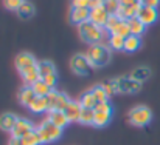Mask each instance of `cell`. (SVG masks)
Returning <instances> with one entry per match:
<instances>
[{"label": "cell", "mask_w": 160, "mask_h": 145, "mask_svg": "<svg viewBox=\"0 0 160 145\" xmlns=\"http://www.w3.org/2000/svg\"><path fill=\"white\" fill-rule=\"evenodd\" d=\"M115 82H117L118 93H123V94H132L142 90V82L134 80L131 76H118L115 77Z\"/></svg>", "instance_id": "cell-6"}, {"label": "cell", "mask_w": 160, "mask_h": 145, "mask_svg": "<svg viewBox=\"0 0 160 145\" xmlns=\"http://www.w3.org/2000/svg\"><path fill=\"white\" fill-rule=\"evenodd\" d=\"M140 3L143 6H151V8H157L160 5V0H140Z\"/></svg>", "instance_id": "cell-40"}, {"label": "cell", "mask_w": 160, "mask_h": 145, "mask_svg": "<svg viewBox=\"0 0 160 145\" xmlns=\"http://www.w3.org/2000/svg\"><path fill=\"white\" fill-rule=\"evenodd\" d=\"M79 103L82 105V108H95V105H97V99H95V96H93L92 90L82 93V96H81V99H79Z\"/></svg>", "instance_id": "cell-28"}, {"label": "cell", "mask_w": 160, "mask_h": 145, "mask_svg": "<svg viewBox=\"0 0 160 145\" xmlns=\"http://www.w3.org/2000/svg\"><path fill=\"white\" fill-rule=\"evenodd\" d=\"M137 17L148 26V25H152L157 22L159 19V11L157 8H151V6H142V9L138 11Z\"/></svg>", "instance_id": "cell-10"}, {"label": "cell", "mask_w": 160, "mask_h": 145, "mask_svg": "<svg viewBox=\"0 0 160 145\" xmlns=\"http://www.w3.org/2000/svg\"><path fill=\"white\" fill-rule=\"evenodd\" d=\"M103 6L107 9V12H109L110 16H113V14H117L118 9H120V0H104V2H103Z\"/></svg>", "instance_id": "cell-34"}, {"label": "cell", "mask_w": 160, "mask_h": 145, "mask_svg": "<svg viewBox=\"0 0 160 145\" xmlns=\"http://www.w3.org/2000/svg\"><path fill=\"white\" fill-rule=\"evenodd\" d=\"M68 19L73 25H81L90 19V9L89 8H72Z\"/></svg>", "instance_id": "cell-11"}, {"label": "cell", "mask_w": 160, "mask_h": 145, "mask_svg": "<svg viewBox=\"0 0 160 145\" xmlns=\"http://www.w3.org/2000/svg\"><path fill=\"white\" fill-rule=\"evenodd\" d=\"M112 120V113H104V111H95V119H93V127L103 128Z\"/></svg>", "instance_id": "cell-22"}, {"label": "cell", "mask_w": 160, "mask_h": 145, "mask_svg": "<svg viewBox=\"0 0 160 145\" xmlns=\"http://www.w3.org/2000/svg\"><path fill=\"white\" fill-rule=\"evenodd\" d=\"M128 25H129V29H131V34L132 36H138L142 37V34L146 31V25L138 19V17H132L128 20Z\"/></svg>", "instance_id": "cell-20"}, {"label": "cell", "mask_w": 160, "mask_h": 145, "mask_svg": "<svg viewBox=\"0 0 160 145\" xmlns=\"http://www.w3.org/2000/svg\"><path fill=\"white\" fill-rule=\"evenodd\" d=\"M34 99H36V93L33 91V88L30 85H23V87L19 88V91H17V100H19L20 105L30 106Z\"/></svg>", "instance_id": "cell-14"}, {"label": "cell", "mask_w": 160, "mask_h": 145, "mask_svg": "<svg viewBox=\"0 0 160 145\" xmlns=\"http://www.w3.org/2000/svg\"><path fill=\"white\" fill-rule=\"evenodd\" d=\"M70 70L75 74H78V76H87L90 73V70H92V65H90V62H89L86 54L78 52V54H75L70 59Z\"/></svg>", "instance_id": "cell-5"}, {"label": "cell", "mask_w": 160, "mask_h": 145, "mask_svg": "<svg viewBox=\"0 0 160 145\" xmlns=\"http://www.w3.org/2000/svg\"><path fill=\"white\" fill-rule=\"evenodd\" d=\"M142 3H137V5H131V6H123V5H120V9H118V12H117V16L121 19V20H129V19H132V17H137V14H138V11L142 9Z\"/></svg>", "instance_id": "cell-16"}, {"label": "cell", "mask_w": 160, "mask_h": 145, "mask_svg": "<svg viewBox=\"0 0 160 145\" xmlns=\"http://www.w3.org/2000/svg\"><path fill=\"white\" fill-rule=\"evenodd\" d=\"M101 87L106 90V93L109 94V97L115 93H118V88H117V82L115 79H106L104 82H101Z\"/></svg>", "instance_id": "cell-32"}, {"label": "cell", "mask_w": 160, "mask_h": 145, "mask_svg": "<svg viewBox=\"0 0 160 145\" xmlns=\"http://www.w3.org/2000/svg\"><path fill=\"white\" fill-rule=\"evenodd\" d=\"M47 119L56 125V127H59V128H65L68 124H70V120L67 119V116H65V113L64 111H61V110H52V111H48V116H47Z\"/></svg>", "instance_id": "cell-15"}, {"label": "cell", "mask_w": 160, "mask_h": 145, "mask_svg": "<svg viewBox=\"0 0 160 145\" xmlns=\"http://www.w3.org/2000/svg\"><path fill=\"white\" fill-rule=\"evenodd\" d=\"M9 145H22V144H20V139H14V138H11Z\"/></svg>", "instance_id": "cell-42"}, {"label": "cell", "mask_w": 160, "mask_h": 145, "mask_svg": "<svg viewBox=\"0 0 160 145\" xmlns=\"http://www.w3.org/2000/svg\"><path fill=\"white\" fill-rule=\"evenodd\" d=\"M36 63H38L36 57L31 52H28V51H22V52H19L16 56V68H17V71H22V70H25L28 66H33Z\"/></svg>", "instance_id": "cell-12"}, {"label": "cell", "mask_w": 160, "mask_h": 145, "mask_svg": "<svg viewBox=\"0 0 160 145\" xmlns=\"http://www.w3.org/2000/svg\"><path fill=\"white\" fill-rule=\"evenodd\" d=\"M95 111H104V113H112V103L107 100V102H98L93 108Z\"/></svg>", "instance_id": "cell-37"}, {"label": "cell", "mask_w": 160, "mask_h": 145, "mask_svg": "<svg viewBox=\"0 0 160 145\" xmlns=\"http://www.w3.org/2000/svg\"><path fill=\"white\" fill-rule=\"evenodd\" d=\"M16 14H17V17H19L20 20H30V19L34 17V14H36V8H34V5H33L31 2L25 0V2L17 8Z\"/></svg>", "instance_id": "cell-17"}, {"label": "cell", "mask_w": 160, "mask_h": 145, "mask_svg": "<svg viewBox=\"0 0 160 145\" xmlns=\"http://www.w3.org/2000/svg\"><path fill=\"white\" fill-rule=\"evenodd\" d=\"M42 80H44L48 87L54 88V85L58 84V73H54V74H48V76H44V77H42Z\"/></svg>", "instance_id": "cell-38"}, {"label": "cell", "mask_w": 160, "mask_h": 145, "mask_svg": "<svg viewBox=\"0 0 160 145\" xmlns=\"http://www.w3.org/2000/svg\"><path fill=\"white\" fill-rule=\"evenodd\" d=\"M33 130H34V125H33L28 119L19 117L17 122H16V127H14L12 131H11V138H14V139H22V138H25L28 133H31Z\"/></svg>", "instance_id": "cell-7"}, {"label": "cell", "mask_w": 160, "mask_h": 145, "mask_svg": "<svg viewBox=\"0 0 160 145\" xmlns=\"http://www.w3.org/2000/svg\"><path fill=\"white\" fill-rule=\"evenodd\" d=\"M17 116L14 113H3L0 116V130L2 131H6V133H11L12 128L16 127V122H17Z\"/></svg>", "instance_id": "cell-18"}, {"label": "cell", "mask_w": 160, "mask_h": 145, "mask_svg": "<svg viewBox=\"0 0 160 145\" xmlns=\"http://www.w3.org/2000/svg\"><path fill=\"white\" fill-rule=\"evenodd\" d=\"M31 88H33V91L36 93V96H42V97L48 96V94H50V91L54 90V88H52V87H48L42 79H41V80H38L36 84H33V85H31Z\"/></svg>", "instance_id": "cell-24"}, {"label": "cell", "mask_w": 160, "mask_h": 145, "mask_svg": "<svg viewBox=\"0 0 160 145\" xmlns=\"http://www.w3.org/2000/svg\"><path fill=\"white\" fill-rule=\"evenodd\" d=\"M81 111H82V105L79 103V100H72V99L64 110V113H65V116L70 122H79Z\"/></svg>", "instance_id": "cell-13"}, {"label": "cell", "mask_w": 160, "mask_h": 145, "mask_svg": "<svg viewBox=\"0 0 160 145\" xmlns=\"http://www.w3.org/2000/svg\"><path fill=\"white\" fill-rule=\"evenodd\" d=\"M72 8H89L90 9V0H72Z\"/></svg>", "instance_id": "cell-39"}, {"label": "cell", "mask_w": 160, "mask_h": 145, "mask_svg": "<svg viewBox=\"0 0 160 145\" xmlns=\"http://www.w3.org/2000/svg\"><path fill=\"white\" fill-rule=\"evenodd\" d=\"M140 47H142V39L138 36L131 34L129 37H126V40H124V51L126 52H135Z\"/></svg>", "instance_id": "cell-23"}, {"label": "cell", "mask_w": 160, "mask_h": 145, "mask_svg": "<svg viewBox=\"0 0 160 145\" xmlns=\"http://www.w3.org/2000/svg\"><path fill=\"white\" fill-rule=\"evenodd\" d=\"M120 22H121V19L117 16V14H113V16H109V19H107L106 25H104V29H106L107 33L110 34L118 25H120Z\"/></svg>", "instance_id": "cell-33"}, {"label": "cell", "mask_w": 160, "mask_h": 145, "mask_svg": "<svg viewBox=\"0 0 160 145\" xmlns=\"http://www.w3.org/2000/svg\"><path fill=\"white\" fill-rule=\"evenodd\" d=\"M124 37L117 36V34H110L109 36V48L112 51H124Z\"/></svg>", "instance_id": "cell-25"}, {"label": "cell", "mask_w": 160, "mask_h": 145, "mask_svg": "<svg viewBox=\"0 0 160 145\" xmlns=\"http://www.w3.org/2000/svg\"><path fill=\"white\" fill-rule=\"evenodd\" d=\"M129 76L134 80H137V82H145V80H148L151 77V70L148 66H137L135 70L131 71Z\"/></svg>", "instance_id": "cell-21"}, {"label": "cell", "mask_w": 160, "mask_h": 145, "mask_svg": "<svg viewBox=\"0 0 160 145\" xmlns=\"http://www.w3.org/2000/svg\"><path fill=\"white\" fill-rule=\"evenodd\" d=\"M109 12H107V9L103 6V5H100V6H95V8H92L90 9V22H93L95 25H98V26H103L104 28V25H106L107 19H109Z\"/></svg>", "instance_id": "cell-9"}, {"label": "cell", "mask_w": 160, "mask_h": 145, "mask_svg": "<svg viewBox=\"0 0 160 145\" xmlns=\"http://www.w3.org/2000/svg\"><path fill=\"white\" fill-rule=\"evenodd\" d=\"M93 119H95V110L93 108H82L81 116H79V124L93 125Z\"/></svg>", "instance_id": "cell-26"}, {"label": "cell", "mask_w": 160, "mask_h": 145, "mask_svg": "<svg viewBox=\"0 0 160 145\" xmlns=\"http://www.w3.org/2000/svg\"><path fill=\"white\" fill-rule=\"evenodd\" d=\"M36 131L39 133V138H41V142L42 144H52V142H56L62 138V128L53 125L48 119H45L38 128Z\"/></svg>", "instance_id": "cell-4"}, {"label": "cell", "mask_w": 160, "mask_h": 145, "mask_svg": "<svg viewBox=\"0 0 160 145\" xmlns=\"http://www.w3.org/2000/svg\"><path fill=\"white\" fill-rule=\"evenodd\" d=\"M25 0H3V6L9 11H17V8L23 3Z\"/></svg>", "instance_id": "cell-36"}, {"label": "cell", "mask_w": 160, "mask_h": 145, "mask_svg": "<svg viewBox=\"0 0 160 145\" xmlns=\"http://www.w3.org/2000/svg\"><path fill=\"white\" fill-rule=\"evenodd\" d=\"M90 90H92L93 96L97 99V103H98V102H107V100H109V94L106 93V90L101 87V84H100V85H95V87L90 88Z\"/></svg>", "instance_id": "cell-30"}, {"label": "cell", "mask_w": 160, "mask_h": 145, "mask_svg": "<svg viewBox=\"0 0 160 145\" xmlns=\"http://www.w3.org/2000/svg\"><path fill=\"white\" fill-rule=\"evenodd\" d=\"M38 66H39V71H41V79L44 76H48V74H54L56 73L54 63L50 62V60H41V62H38Z\"/></svg>", "instance_id": "cell-27"}, {"label": "cell", "mask_w": 160, "mask_h": 145, "mask_svg": "<svg viewBox=\"0 0 160 145\" xmlns=\"http://www.w3.org/2000/svg\"><path fill=\"white\" fill-rule=\"evenodd\" d=\"M110 34H117V36H121V37H129L131 36V29H129V25H128V22L126 20H121L120 22V25L110 33Z\"/></svg>", "instance_id": "cell-31"}, {"label": "cell", "mask_w": 160, "mask_h": 145, "mask_svg": "<svg viewBox=\"0 0 160 145\" xmlns=\"http://www.w3.org/2000/svg\"><path fill=\"white\" fill-rule=\"evenodd\" d=\"M28 110L34 114H41V113H45L48 111V103H47V97L42 96H36V99L31 102V105L28 106Z\"/></svg>", "instance_id": "cell-19"}, {"label": "cell", "mask_w": 160, "mask_h": 145, "mask_svg": "<svg viewBox=\"0 0 160 145\" xmlns=\"http://www.w3.org/2000/svg\"><path fill=\"white\" fill-rule=\"evenodd\" d=\"M128 120L134 127H146L152 120V111L146 105H137L128 113Z\"/></svg>", "instance_id": "cell-3"}, {"label": "cell", "mask_w": 160, "mask_h": 145, "mask_svg": "<svg viewBox=\"0 0 160 145\" xmlns=\"http://www.w3.org/2000/svg\"><path fill=\"white\" fill-rule=\"evenodd\" d=\"M140 3V0H120V5L123 6H131V5H137Z\"/></svg>", "instance_id": "cell-41"}, {"label": "cell", "mask_w": 160, "mask_h": 145, "mask_svg": "<svg viewBox=\"0 0 160 145\" xmlns=\"http://www.w3.org/2000/svg\"><path fill=\"white\" fill-rule=\"evenodd\" d=\"M59 91H56V90H52L50 91V94L48 96H45L47 97V103H48V111H52V110H54L56 108V103H58V99H59ZM47 111V113H48Z\"/></svg>", "instance_id": "cell-35"}, {"label": "cell", "mask_w": 160, "mask_h": 145, "mask_svg": "<svg viewBox=\"0 0 160 145\" xmlns=\"http://www.w3.org/2000/svg\"><path fill=\"white\" fill-rule=\"evenodd\" d=\"M20 144L22 145H41V138H39V133L36 131V128L31 131V133H28L25 138H22L20 139Z\"/></svg>", "instance_id": "cell-29"}, {"label": "cell", "mask_w": 160, "mask_h": 145, "mask_svg": "<svg viewBox=\"0 0 160 145\" xmlns=\"http://www.w3.org/2000/svg\"><path fill=\"white\" fill-rule=\"evenodd\" d=\"M92 68H103L109 65L110 59H112V49L109 48V45L101 43H95V45H89V49L86 52Z\"/></svg>", "instance_id": "cell-2"}, {"label": "cell", "mask_w": 160, "mask_h": 145, "mask_svg": "<svg viewBox=\"0 0 160 145\" xmlns=\"http://www.w3.org/2000/svg\"><path fill=\"white\" fill-rule=\"evenodd\" d=\"M19 73H20L22 80H23L25 85H30L31 87L33 84H36L38 80H41V71H39L38 63L33 65V66H28V68H25V70H22Z\"/></svg>", "instance_id": "cell-8"}, {"label": "cell", "mask_w": 160, "mask_h": 145, "mask_svg": "<svg viewBox=\"0 0 160 145\" xmlns=\"http://www.w3.org/2000/svg\"><path fill=\"white\" fill-rule=\"evenodd\" d=\"M106 29L103 26H98L95 25L93 22L87 20L81 25H78V34H79V39L87 43V45H95V43H101L106 37Z\"/></svg>", "instance_id": "cell-1"}]
</instances>
